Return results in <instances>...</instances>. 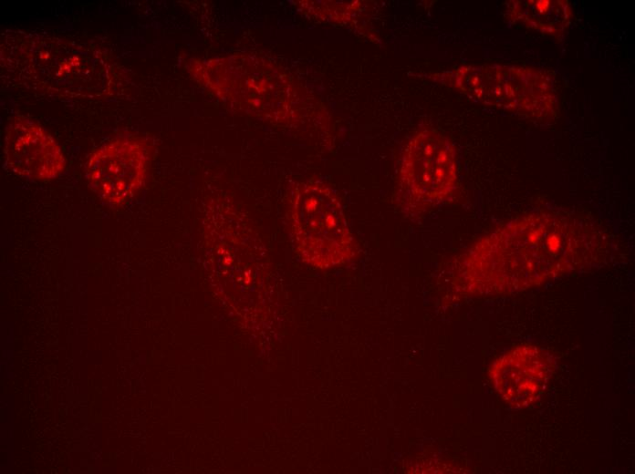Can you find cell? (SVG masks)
Listing matches in <instances>:
<instances>
[{
    "instance_id": "7a4b0ae2",
    "label": "cell",
    "mask_w": 635,
    "mask_h": 474,
    "mask_svg": "<svg viewBox=\"0 0 635 474\" xmlns=\"http://www.w3.org/2000/svg\"><path fill=\"white\" fill-rule=\"evenodd\" d=\"M18 42L4 57L26 85L68 97L95 98L110 92L113 67L99 49L72 40L33 35Z\"/></svg>"
},
{
    "instance_id": "8992f818",
    "label": "cell",
    "mask_w": 635,
    "mask_h": 474,
    "mask_svg": "<svg viewBox=\"0 0 635 474\" xmlns=\"http://www.w3.org/2000/svg\"><path fill=\"white\" fill-rule=\"evenodd\" d=\"M457 186V163L452 141L432 129L417 131L400 161L395 202L409 218L448 200Z\"/></svg>"
},
{
    "instance_id": "8fae6325",
    "label": "cell",
    "mask_w": 635,
    "mask_h": 474,
    "mask_svg": "<svg viewBox=\"0 0 635 474\" xmlns=\"http://www.w3.org/2000/svg\"><path fill=\"white\" fill-rule=\"evenodd\" d=\"M300 5L305 7L306 13L312 14L321 19L332 21H343L346 19L348 11H355V9L348 10L351 6L349 2H311L302 1Z\"/></svg>"
},
{
    "instance_id": "30bf717a",
    "label": "cell",
    "mask_w": 635,
    "mask_h": 474,
    "mask_svg": "<svg viewBox=\"0 0 635 474\" xmlns=\"http://www.w3.org/2000/svg\"><path fill=\"white\" fill-rule=\"evenodd\" d=\"M505 16L512 25L561 39L572 22L573 9L566 0H513L505 4Z\"/></svg>"
},
{
    "instance_id": "5b68a950",
    "label": "cell",
    "mask_w": 635,
    "mask_h": 474,
    "mask_svg": "<svg viewBox=\"0 0 635 474\" xmlns=\"http://www.w3.org/2000/svg\"><path fill=\"white\" fill-rule=\"evenodd\" d=\"M472 100L519 113L541 122L559 114L553 77L547 71L517 65H469L432 76Z\"/></svg>"
},
{
    "instance_id": "3957f363",
    "label": "cell",
    "mask_w": 635,
    "mask_h": 474,
    "mask_svg": "<svg viewBox=\"0 0 635 474\" xmlns=\"http://www.w3.org/2000/svg\"><path fill=\"white\" fill-rule=\"evenodd\" d=\"M191 76L234 109L276 124L288 121L293 89L287 76L269 60L237 53L193 59Z\"/></svg>"
},
{
    "instance_id": "277c9868",
    "label": "cell",
    "mask_w": 635,
    "mask_h": 474,
    "mask_svg": "<svg viewBox=\"0 0 635 474\" xmlns=\"http://www.w3.org/2000/svg\"><path fill=\"white\" fill-rule=\"evenodd\" d=\"M286 223L295 252L320 270L356 260L359 244L336 192L318 180L296 184L288 196Z\"/></svg>"
},
{
    "instance_id": "9c48e42d",
    "label": "cell",
    "mask_w": 635,
    "mask_h": 474,
    "mask_svg": "<svg viewBox=\"0 0 635 474\" xmlns=\"http://www.w3.org/2000/svg\"><path fill=\"white\" fill-rule=\"evenodd\" d=\"M554 370V361L535 345H519L497 358L489 369L495 391L510 406L532 405L544 391Z\"/></svg>"
},
{
    "instance_id": "6da1fadb",
    "label": "cell",
    "mask_w": 635,
    "mask_h": 474,
    "mask_svg": "<svg viewBox=\"0 0 635 474\" xmlns=\"http://www.w3.org/2000/svg\"><path fill=\"white\" fill-rule=\"evenodd\" d=\"M602 232L566 212H533L477 240L458 260L456 278L469 294L523 290L595 262Z\"/></svg>"
},
{
    "instance_id": "52a82bcc",
    "label": "cell",
    "mask_w": 635,
    "mask_h": 474,
    "mask_svg": "<svg viewBox=\"0 0 635 474\" xmlns=\"http://www.w3.org/2000/svg\"><path fill=\"white\" fill-rule=\"evenodd\" d=\"M152 158V148L141 137L111 139L88 158L85 177L99 198L112 206L127 203L144 186Z\"/></svg>"
},
{
    "instance_id": "ba28073f",
    "label": "cell",
    "mask_w": 635,
    "mask_h": 474,
    "mask_svg": "<svg viewBox=\"0 0 635 474\" xmlns=\"http://www.w3.org/2000/svg\"><path fill=\"white\" fill-rule=\"evenodd\" d=\"M4 158L12 172L33 180H49L66 168V159L52 135L35 120L16 116L8 123Z\"/></svg>"
}]
</instances>
